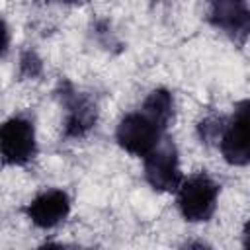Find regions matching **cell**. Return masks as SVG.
Segmentation results:
<instances>
[{
    "instance_id": "obj_7",
    "label": "cell",
    "mask_w": 250,
    "mask_h": 250,
    "mask_svg": "<svg viewBox=\"0 0 250 250\" xmlns=\"http://www.w3.org/2000/svg\"><path fill=\"white\" fill-rule=\"evenodd\" d=\"M61 105L64 107V137L66 139H84L98 121V109L92 100L80 94L70 82H61L57 90Z\"/></svg>"
},
{
    "instance_id": "obj_8",
    "label": "cell",
    "mask_w": 250,
    "mask_h": 250,
    "mask_svg": "<svg viewBox=\"0 0 250 250\" xmlns=\"http://www.w3.org/2000/svg\"><path fill=\"white\" fill-rule=\"evenodd\" d=\"M70 197L64 189L49 188L39 191L25 207L23 213L29 219V223L37 229H55L59 227L70 213Z\"/></svg>"
},
{
    "instance_id": "obj_4",
    "label": "cell",
    "mask_w": 250,
    "mask_h": 250,
    "mask_svg": "<svg viewBox=\"0 0 250 250\" xmlns=\"http://www.w3.org/2000/svg\"><path fill=\"white\" fill-rule=\"evenodd\" d=\"M0 152L8 166H25L37 154L35 125L25 115H12L0 129Z\"/></svg>"
},
{
    "instance_id": "obj_2",
    "label": "cell",
    "mask_w": 250,
    "mask_h": 250,
    "mask_svg": "<svg viewBox=\"0 0 250 250\" xmlns=\"http://www.w3.org/2000/svg\"><path fill=\"white\" fill-rule=\"evenodd\" d=\"M162 139L164 129L143 109L123 115L115 127L117 145L133 156L145 158L150 150H154L160 145Z\"/></svg>"
},
{
    "instance_id": "obj_6",
    "label": "cell",
    "mask_w": 250,
    "mask_h": 250,
    "mask_svg": "<svg viewBox=\"0 0 250 250\" xmlns=\"http://www.w3.org/2000/svg\"><path fill=\"white\" fill-rule=\"evenodd\" d=\"M207 21L234 43L250 37V2L248 0H207Z\"/></svg>"
},
{
    "instance_id": "obj_3",
    "label": "cell",
    "mask_w": 250,
    "mask_h": 250,
    "mask_svg": "<svg viewBox=\"0 0 250 250\" xmlns=\"http://www.w3.org/2000/svg\"><path fill=\"white\" fill-rule=\"evenodd\" d=\"M219 150L230 166L250 164V98L240 100L217 141Z\"/></svg>"
},
{
    "instance_id": "obj_10",
    "label": "cell",
    "mask_w": 250,
    "mask_h": 250,
    "mask_svg": "<svg viewBox=\"0 0 250 250\" xmlns=\"http://www.w3.org/2000/svg\"><path fill=\"white\" fill-rule=\"evenodd\" d=\"M225 123H227L225 117H217V115L205 117V119L199 121V125H197L199 139H201L203 143L219 141V137H221V133H223V129H225Z\"/></svg>"
},
{
    "instance_id": "obj_9",
    "label": "cell",
    "mask_w": 250,
    "mask_h": 250,
    "mask_svg": "<svg viewBox=\"0 0 250 250\" xmlns=\"http://www.w3.org/2000/svg\"><path fill=\"white\" fill-rule=\"evenodd\" d=\"M141 109L150 115L164 131L174 121V96L166 88H154L143 102Z\"/></svg>"
},
{
    "instance_id": "obj_5",
    "label": "cell",
    "mask_w": 250,
    "mask_h": 250,
    "mask_svg": "<svg viewBox=\"0 0 250 250\" xmlns=\"http://www.w3.org/2000/svg\"><path fill=\"white\" fill-rule=\"evenodd\" d=\"M143 160H145V180L154 191L172 193L184 182L178 148L172 141L162 139L160 145L154 150H150Z\"/></svg>"
},
{
    "instance_id": "obj_12",
    "label": "cell",
    "mask_w": 250,
    "mask_h": 250,
    "mask_svg": "<svg viewBox=\"0 0 250 250\" xmlns=\"http://www.w3.org/2000/svg\"><path fill=\"white\" fill-rule=\"evenodd\" d=\"M242 244L250 248V219L244 223V229H242Z\"/></svg>"
},
{
    "instance_id": "obj_13",
    "label": "cell",
    "mask_w": 250,
    "mask_h": 250,
    "mask_svg": "<svg viewBox=\"0 0 250 250\" xmlns=\"http://www.w3.org/2000/svg\"><path fill=\"white\" fill-rule=\"evenodd\" d=\"M61 2H72V0H61Z\"/></svg>"
},
{
    "instance_id": "obj_11",
    "label": "cell",
    "mask_w": 250,
    "mask_h": 250,
    "mask_svg": "<svg viewBox=\"0 0 250 250\" xmlns=\"http://www.w3.org/2000/svg\"><path fill=\"white\" fill-rule=\"evenodd\" d=\"M43 70V64H41V59L33 53V51H25L20 59V72L21 76L25 78H37Z\"/></svg>"
},
{
    "instance_id": "obj_1",
    "label": "cell",
    "mask_w": 250,
    "mask_h": 250,
    "mask_svg": "<svg viewBox=\"0 0 250 250\" xmlns=\"http://www.w3.org/2000/svg\"><path fill=\"white\" fill-rule=\"evenodd\" d=\"M219 184L205 172L184 178L176 189V205L188 223H205L217 211Z\"/></svg>"
}]
</instances>
